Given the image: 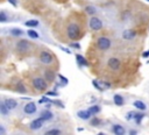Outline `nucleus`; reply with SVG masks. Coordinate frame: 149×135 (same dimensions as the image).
<instances>
[{"mask_svg": "<svg viewBox=\"0 0 149 135\" xmlns=\"http://www.w3.org/2000/svg\"><path fill=\"white\" fill-rule=\"evenodd\" d=\"M144 113H142V112H140V113H135V117H134V120H135V123L136 125H141V122H142V119L144 118Z\"/></svg>", "mask_w": 149, "mask_h": 135, "instance_id": "obj_23", "label": "nucleus"}, {"mask_svg": "<svg viewBox=\"0 0 149 135\" xmlns=\"http://www.w3.org/2000/svg\"><path fill=\"white\" fill-rule=\"evenodd\" d=\"M33 86L35 90L37 91H43L47 89V82H46V79H43L42 77H36L33 79Z\"/></svg>", "mask_w": 149, "mask_h": 135, "instance_id": "obj_5", "label": "nucleus"}, {"mask_svg": "<svg viewBox=\"0 0 149 135\" xmlns=\"http://www.w3.org/2000/svg\"><path fill=\"white\" fill-rule=\"evenodd\" d=\"M77 117L82 120H88L92 117V114L88 112V110H80V111L77 112Z\"/></svg>", "mask_w": 149, "mask_h": 135, "instance_id": "obj_12", "label": "nucleus"}, {"mask_svg": "<svg viewBox=\"0 0 149 135\" xmlns=\"http://www.w3.org/2000/svg\"><path fill=\"white\" fill-rule=\"evenodd\" d=\"M8 1L11 3V5H12V6H14V7H16V6H18V0H8Z\"/></svg>", "mask_w": 149, "mask_h": 135, "instance_id": "obj_36", "label": "nucleus"}, {"mask_svg": "<svg viewBox=\"0 0 149 135\" xmlns=\"http://www.w3.org/2000/svg\"><path fill=\"white\" fill-rule=\"evenodd\" d=\"M52 117H54V114H52V112H50L49 110H43L42 112H41V114H40V118H42L44 121H48V120H51L52 119Z\"/></svg>", "mask_w": 149, "mask_h": 135, "instance_id": "obj_15", "label": "nucleus"}, {"mask_svg": "<svg viewBox=\"0 0 149 135\" xmlns=\"http://www.w3.org/2000/svg\"><path fill=\"white\" fill-rule=\"evenodd\" d=\"M101 85H105L106 88H110V86H111V84H110V83H106V82H103Z\"/></svg>", "mask_w": 149, "mask_h": 135, "instance_id": "obj_41", "label": "nucleus"}, {"mask_svg": "<svg viewBox=\"0 0 149 135\" xmlns=\"http://www.w3.org/2000/svg\"><path fill=\"white\" fill-rule=\"evenodd\" d=\"M107 65H108V68L111 70L118 71L119 69H120V66H121V62H120V60L116 58V57H110L108 61H107Z\"/></svg>", "mask_w": 149, "mask_h": 135, "instance_id": "obj_7", "label": "nucleus"}, {"mask_svg": "<svg viewBox=\"0 0 149 135\" xmlns=\"http://www.w3.org/2000/svg\"><path fill=\"white\" fill-rule=\"evenodd\" d=\"M10 112H11V110L7 107V105L4 101L0 102V114H1L3 117H7L10 114Z\"/></svg>", "mask_w": 149, "mask_h": 135, "instance_id": "obj_16", "label": "nucleus"}, {"mask_svg": "<svg viewBox=\"0 0 149 135\" xmlns=\"http://www.w3.org/2000/svg\"><path fill=\"white\" fill-rule=\"evenodd\" d=\"M133 106L135 107V109H137L139 111H146L147 110V105L141 100H135L133 102Z\"/></svg>", "mask_w": 149, "mask_h": 135, "instance_id": "obj_17", "label": "nucleus"}, {"mask_svg": "<svg viewBox=\"0 0 149 135\" xmlns=\"http://www.w3.org/2000/svg\"><path fill=\"white\" fill-rule=\"evenodd\" d=\"M7 21H10V18L7 16V14H6L5 11H1V12H0V22L5 23V22H7Z\"/></svg>", "mask_w": 149, "mask_h": 135, "instance_id": "obj_27", "label": "nucleus"}, {"mask_svg": "<svg viewBox=\"0 0 149 135\" xmlns=\"http://www.w3.org/2000/svg\"><path fill=\"white\" fill-rule=\"evenodd\" d=\"M37 111V107H36V104L31 101V102H27L23 107V112L24 114H28V115H32V114H35Z\"/></svg>", "mask_w": 149, "mask_h": 135, "instance_id": "obj_8", "label": "nucleus"}, {"mask_svg": "<svg viewBox=\"0 0 149 135\" xmlns=\"http://www.w3.org/2000/svg\"><path fill=\"white\" fill-rule=\"evenodd\" d=\"M92 85L98 90V91H103V88H101V85H100V83L98 82V80L97 79H93L92 80Z\"/></svg>", "mask_w": 149, "mask_h": 135, "instance_id": "obj_29", "label": "nucleus"}, {"mask_svg": "<svg viewBox=\"0 0 149 135\" xmlns=\"http://www.w3.org/2000/svg\"><path fill=\"white\" fill-rule=\"evenodd\" d=\"M70 47H71V48H76V49H80V44L77 43V42H72V43L70 44Z\"/></svg>", "mask_w": 149, "mask_h": 135, "instance_id": "obj_35", "label": "nucleus"}, {"mask_svg": "<svg viewBox=\"0 0 149 135\" xmlns=\"http://www.w3.org/2000/svg\"><path fill=\"white\" fill-rule=\"evenodd\" d=\"M46 96H49V97H57L58 93H57L56 91H48V92L46 93Z\"/></svg>", "mask_w": 149, "mask_h": 135, "instance_id": "obj_34", "label": "nucleus"}, {"mask_svg": "<svg viewBox=\"0 0 149 135\" xmlns=\"http://www.w3.org/2000/svg\"><path fill=\"white\" fill-rule=\"evenodd\" d=\"M142 57H143V58H148V57H149V50H147V51H144V52L142 54Z\"/></svg>", "mask_w": 149, "mask_h": 135, "instance_id": "obj_38", "label": "nucleus"}, {"mask_svg": "<svg viewBox=\"0 0 149 135\" xmlns=\"http://www.w3.org/2000/svg\"><path fill=\"white\" fill-rule=\"evenodd\" d=\"M46 121L42 119V118H36V119H34L31 123H29V127H31V129H33V130H37V129H40L42 126H43V123H44Z\"/></svg>", "mask_w": 149, "mask_h": 135, "instance_id": "obj_9", "label": "nucleus"}, {"mask_svg": "<svg viewBox=\"0 0 149 135\" xmlns=\"http://www.w3.org/2000/svg\"><path fill=\"white\" fill-rule=\"evenodd\" d=\"M4 102L7 105V107L12 111V110H15L16 107H18V101L16 100H14V99H12V98H6L5 100H4Z\"/></svg>", "mask_w": 149, "mask_h": 135, "instance_id": "obj_14", "label": "nucleus"}, {"mask_svg": "<svg viewBox=\"0 0 149 135\" xmlns=\"http://www.w3.org/2000/svg\"><path fill=\"white\" fill-rule=\"evenodd\" d=\"M113 101L116 106H124V104H125V100H124L122 96H120V94H114Z\"/></svg>", "mask_w": 149, "mask_h": 135, "instance_id": "obj_18", "label": "nucleus"}, {"mask_svg": "<svg viewBox=\"0 0 149 135\" xmlns=\"http://www.w3.org/2000/svg\"><path fill=\"white\" fill-rule=\"evenodd\" d=\"M44 135H62V130L58 128H52V129L47 130L44 133Z\"/></svg>", "mask_w": 149, "mask_h": 135, "instance_id": "obj_22", "label": "nucleus"}, {"mask_svg": "<svg viewBox=\"0 0 149 135\" xmlns=\"http://www.w3.org/2000/svg\"><path fill=\"white\" fill-rule=\"evenodd\" d=\"M129 135H137V130H135V129H131V130H129Z\"/></svg>", "mask_w": 149, "mask_h": 135, "instance_id": "obj_39", "label": "nucleus"}, {"mask_svg": "<svg viewBox=\"0 0 149 135\" xmlns=\"http://www.w3.org/2000/svg\"><path fill=\"white\" fill-rule=\"evenodd\" d=\"M67 35L70 40L72 41H77L80 36V28L77 23H70L68 27H67Z\"/></svg>", "mask_w": 149, "mask_h": 135, "instance_id": "obj_1", "label": "nucleus"}, {"mask_svg": "<svg viewBox=\"0 0 149 135\" xmlns=\"http://www.w3.org/2000/svg\"><path fill=\"white\" fill-rule=\"evenodd\" d=\"M76 57V62L78 64L79 68H83V66H88V63L86 61V58L83 56V55H79V54H77V55L75 56Z\"/></svg>", "mask_w": 149, "mask_h": 135, "instance_id": "obj_13", "label": "nucleus"}, {"mask_svg": "<svg viewBox=\"0 0 149 135\" xmlns=\"http://www.w3.org/2000/svg\"><path fill=\"white\" fill-rule=\"evenodd\" d=\"M121 36H122L124 40L131 41V40H133V39L136 36V33H135V31H133V29H126V31L122 32Z\"/></svg>", "mask_w": 149, "mask_h": 135, "instance_id": "obj_10", "label": "nucleus"}, {"mask_svg": "<svg viewBox=\"0 0 149 135\" xmlns=\"http://www.w3.org/2000/svg\"><path fill=\"white\" fill-rule=\"evenodd\" d=\"M16 91H18L19 93H26V92H27V89H26V86H24L21 82H19V83L16 84Z\"/></svg>", "mask_w": 149, "mask_h": 135, "instance_id": "obj_26", "label": "nucleus"}, {"mask_svg": "<svg viewBox=\"0 0 149 135\" xmlns=\"http://www.w3.org/2000/svg\"><path fill=\"white\" fill-rule=\"evenodd\" d=\"M85 12L88 14V15H95L96 13H97V9H96V7H93V6H86L85 7Z\"/></svg>", "mask_w": 149, "mask_h": 135, "instance_id": "obj_25", "label": "nucleus"}, {"mask_svg": "<svg viewBox=\"0 0 149 135\" xmlns=\"http://www.w3.org/2000/svg\"><path fill=\"white\" fill-rule=\"evenodd\" d=\"M134 117H135V113L134 112H128L127 113V115H126V120H132V119H134Z\"/></svg>", "mask_w": 149, "mask_h": 135, "instance_id": "obj_32", "label": "nucleus"}, {"mask_svg": "<svg viewBox=\"0 0 149 135\" xmlns=\"http://www.w3.org/2000/svg\"><path fill=\"white\" fill-rule=\"evenodd\" d=\"M0 133H1V135H5L6 134V130H5V127L1 125L0 126Z\"/></svg>", "mask_w": 149, "mask_h": 135, "instance_id": "obj_37", "label": "nucleus"}, {"mask_svg": "<svg viewBox=\"0 0 149 135\" xmlns=\"http://www.w3.org/2000/svg\"><path fill=\"white\" fill-rule=\"evenodd\" d=\"M40 62L44 65H50L54 63V56L49 51H42L40 54Z\"/></svg>", "mask_w": 149, "mask_h": 135, "instance_id": "obj_2", "label": "nucleus"}, {"mask_svg": "<svg viewBox=\"0 0 149 135\" xmlns=\"http://www.w3.org/2000/svg\"><path fill=\"white\" fill-rule=\"evenodd\" d=\"M59 49H62L63 51H65L67 54H71V51L69 50V49H67V48H64V47H59Z\"/></svg>", "mask_w": 149, "mask_h": 135, "instance_id": "obj_40", "label": "nucleus"}, {"mask_svg": "<svg viewBox=\"0 0 149 135\" xmlns=\"http://www.w3.org/2000/svg\"><path fill=\"white\" fill-rule=\"evenodd\" d=\"M52 104H55V105H56V106H58V107H61V109H63V107H64L63 102H62V101H59V100H52Z\"/></svg>", "mask_w": 149, "mask_h": 135, "instance_id": "obj_33", "label": "nucleus"}, {"mask_svg": "<svg viewBox=\"0 0 149 135\" xmlns=\"http://www.w3.org/2000/svg\"><path fill=\"white\" fill-rule=\"evenodd\" d=\"M88 112H90L92 115H96L100 112V107L98 105H92V106L88 107Z\"/></svg>", "mask_w": 149, "mask_h": 135, "instance_id": "obj_21", "label": "nucleus"}, {"mask_svg": "<svg viewBox=\"0 0 149 135\" xmlns=\"http://www.w3.org/2000/svg\"><path fill=\"white\" fill-rule=\"evenodd\" d=\"M112 132H113V134H114V135H125V134H126L125 128H124L121 125H118V123L113 125V127H112Z\"/></svg>", "mask_w": 149, "mask_h": 135, "instance_id": "obj_11", "label": "nucleus"}, {"mask_svg": "<svg viewBox=\"0 0 149 135\" xmlns=\"http://www.w3.org/2000/svg\"><path fill=\"white\" fill-rule=\"evenodd\" d=\"M44 77H46V79H47V82H54L56 75H55V72H52V71H50V70H46V71H44Z\"/></svg>", "mask_w": 149, "mask_h": 135, "instance_id": "obj_20", "label": "nucleus"}, {"mask_svg": "<svg viewBox=\"0 0 149 135\" xmlns=\"http://www.w3.org/2000/svg\"><path fill=\"white\" fill-rule=\"evenodd\" d=\"M58 78L61 79V83L63 84V86H65V85H68V83H69V80L64 77V76H62V75H58Z\"/></svg>", "mask_w": 149, "mask_h": 135, "instance_id": "obj_30", "label": "nucleus"}, {"mask_svg": "<svg viewBox=\"0 0 149 135\" xmlns=\"http://www.w3.org/2000/svg\"><path fill=\"white\" fill-rule=\"evenodd\" d=\"M39 24H40V22L36 19H32V20H28V21L24 22V26L29 27V28H34V27H37Z\"/></svg>", "mask_w": 149, "mask_h": 135, "instance_id": "obj_19", "label": "nucleus"}, {"mask_svg": "<svg viewBox=\"0 0 149 135\" xmlns=\"http://www.w3.org/2000/svg\"><path fill=\"white\" fill-rule=\"evenodd\" d=\"M88 26H90V28L92 31L98 32V31H100L103 28V21L97 16H92L90 19V21H88Z\"/></svg>", "mask_w": 149, "mask_h": 135, "instance_id": "obj_4", "label": "nucleus"}, {"mask_svg": "<svg viewBox=\"0 0 149 135\" xmlns=\"http://www.w3.org/2000/svg\"><path fill=\"white\" fill-rule=\"evenodd\" d=\"M100 123H101V120L98 119V118H93L91 120V126H99Z\"/></svg>", "mask_w": 149, "mask_h": 135, "instance_id": "obj_31", "label": "nucleus"}, {"mask_svg": "<svg viewBox=\"0 0 149 135\" xmlns=\"http://www.w3.org/2000/svg\"><path fill=\"white\" fill-rule=\"evenodd\" d=\"M15 48H16V50H18L19 52L23 54V52L29 51V49H31V43H29L27 40H20V41L16 43Z\"/></svg>", "mask_w": 149, "mask_h": 135, "instance_id": "obj_6", "label": "nucleus"}, {"mask_svg": "<svg viewBox=\"0 0 149 135\" xmlns=\"http://www.w3.org/2000/svg\"><path fill=\"white\" fill-rule=\"evenodd\" d=\"M97 135H105L104 133H99V134H97Z\"/></svg>", "mask_w": 149, "mask_h": 135, "instance_id": "obj_42", "label": "nucleus"}, {"mask_svg": "<svg viewBox=\"0 0 149 135\" xmlns=\"http://www.w3.org/2000/svg\"><path fill=\"white\" fill-rule=\"evenodd\" d=\"M27 35L31 37V39H33V40H36V39L40 37L39 33H37L36 31H34V29H29V31H27Z\"/></svg>", "mask_w": 149, "mask_h": 135, "instance_id": "obj_24", "label": "nucleus"}, {"mask_svg": "<svg viewBox=\"0 0 149 135\" xmlns=\"http://www.w3.org/2000/svg\"><path fill=\"white\" fill-rule=\"evenodd\" d=\"M111 44H112L111 40L108 37H106V36H100L98 39V41H97V47L100 50H108L111 48Z\"/></svg>", "mask_w": 149, "mask_h": 135, "instance_id": "obj_3", "label": "nucleus"}, {"mask_svg": "<svg viewBox=\"0 0 149 135\" xmlns=\"http://www.w3.org/2000/svg\"><path fill=\"white\" fill-rule=\"evenodd\" d=\"M11 34L14 35V36H21V35H23V31L20 29V28H12Z\"/></svg>", "mask_w": 149, "mask_h": 135, "instance_id": "obj_28", "label": "nucleus"}, {"mask_svg": "<svg viewBox=\"0 0 149 135\" xmlns=\"http://www.w3.org/2000/svg\"><path fill=\"white\" fill-rule=\"evenodd\" d=\"M147 1H149V0H147Z\"/></svg>", "mask_w": 149, "mask_h": 135, "instance_id": "obj_43", "label": "nucleus"}]
</instances>
